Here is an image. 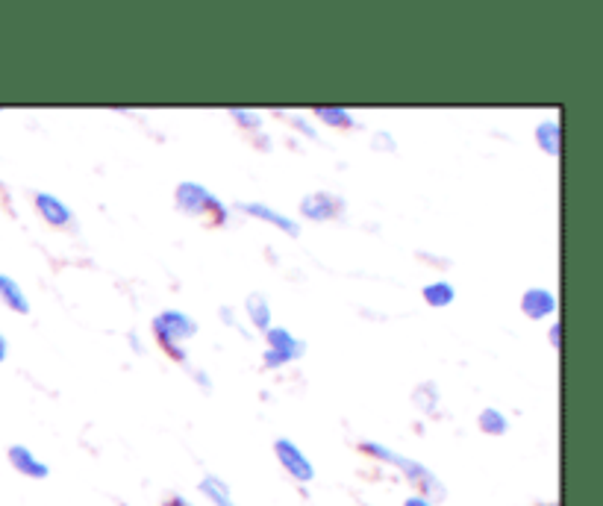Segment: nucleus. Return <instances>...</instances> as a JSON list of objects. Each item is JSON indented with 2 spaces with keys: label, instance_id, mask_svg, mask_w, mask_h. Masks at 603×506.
<instances>
[{
  "label": "nucleus",
  "instance_id": "1",
  "mask_svg": "<svg viewBox=\"0 0 603 506\" xmlns=\"http://www.w3.org/2000/svg\"><path fill=\"white\" fill-rule=\"evenodd\" d=\"M362 451L371 456H377V459H383V462H392V465H398L403 474L424 492V498L430 501V498H445V486L436 480V474L430 471V468H424V465H418V462H412V459H406V456L395 454V451H389V448H383V445H377V442H365L362 445Z\"/></svg>",
  "mask_w": 603,
  "mask_h": 506
},
{
  "label": "nucleus",
  "instance_id": "2",
  "mask_svg": "<svg viewBox=\"0 0 603 506\" xmlns=\"http://www.w3.org/2000/svg\"><path fill=\"white\" fill-rule=\"evenodd\" d=\"M153 333L156 339L162 342V348L174 359H183V348L180 342L192 339L195 336V321L186 315V312H177V309H165L153 318Z\"/></svg>",
  "mask_w": 603,
  "mask_h": 506
},
{
  "label": "nucleus",
  "instance_id": "3",
  "mask_svg": "<svg viewBox=\"0 0 603 506\" xmlns=\"http://www.w3.org/2000/svg\"><path fill=\"white\" fill-rule=\"evenodd\" d=\"M177 206L189 215H218V221H224V215H227L221 201L212 198L201 183H192V180L177 186Z\"/></svg>",
  "mask_w": 603,
  "mask_h": 506
},
{
  "label": "nucleus",
  "instance_id": "4",
  "mask_svg": "<svg viewBox=\"0 0 603 506\" xmlns=\"http://www.w3.org/2000/svg\"><path fill=\"white\" fill-rule=\"evenodd\" d=\"M274 454L280 459V465L295 477V480H301V483H309L312 477H315V468H312V462L303 456V451L295 445V442H289V439H277L274 442Z\"/></svg>",
  "mask_w": 603,
  "mask_h": 506
},
{
  "label": "nucleus",
  "instance_id": "5",
  "mask_svg": "<svg viewBox=\"0 0 603 506\" xmlns=\"http://www.w3.org/2000/svg\"><path fill=\"white\" fill-rule=\"evenodd\" d=\"M9 465H12L18 474L33 477V480H45V477L51 474V468H48L39 456L33 454L30 448H24V445H12V448H9Z\"/></svg>",
  "mask_w": 603,
  "mask_h": 506
},
{
  "label": "nucleus",
  "instance_id": "6",
  "mask_svg": "<svg viewBox=\"0 0 603 506\" xmlns=\"http://www.w3.org/2000/svg\"><path fill=\"white\" fill-rule=\"evenodd\" d=\"M265 339H268V351L280 354L286 362L301 359L303 351H306V345L298 342V339H295L289 330H283V327H268V330H265Z\"/></svg>",
  "mask_w": 603,
  "mask_h": 506
},
{
  "label": "nucleus",
  "instance_id": "7",
  "mask_svg": "<svg viewBox=\"0 0 603 506\" xmlns=\"http://www.w3.org/2000/svg\"><path fill=\"white\" fill-rule=\"evenodd\" d=\"M345 203L339 201V198H333L330 192H312V195H306L301 201V212L306 218H336L339 215V209H342Z\"/></svg>",
  "mask_w": 603,
  "mask_h": 506
},
{
  "label": "nucleus",
  "instance_id": "8",
  "mask_svg": "<svg viewBox=\"0 0 603 506\" xmlns=\"http://www.w3.org/2000/svg\"><path fill=\"white\" fill-rule=\"evenodd\" d=\"M521 309H524L527 318L539 321V318H548L553 309H556V298H553V292H548V289H530L521 298Z\"/></svg>",
  "mask_w": 603,
  "mask_h": 506
},
{
  "label": "nucleus",
  "instance_id": "9",
  "mask_svg": "<svg viewBox=\"0 0 603 506\" xmlns=\"http://www.w3.org/2000/svg\"><path fill=\"white\" fill-rule=\"evenodd\" d=\"M36 209H39V215H42L48 224H53V227H68V224H71V209L59 201V198L48 195V192H39V195H36Z\"/></svg>",
  "mask_w": 603,
  "mask_h": 506
},
{
  "label": "nucleus",
  "instance_id": "10",
  "mask_svg": "<svg viewBox=\"0 0 603 506\" xmlns=\"http://www.w3.org/2000/svg\"><path fill=\"white\" fill-rule=\"evenodd\" d=\"M0 301L9 306V309H15L18 315H27V312H30L27 295L21 292V286H18L9 274H0Z\"/></svg>",
  "mask_w": 603,
  "mask_h": 506
},
{
  "label": "nucleus",
  "instance_id": "11",
  "mask_svg": "<svg viewBox=\"0 0 603 506\" xmlns=\"http://www.w3.org/2000/svg\"><path fill=\"white\" fill-rule=\"evenodd\" d=\"M242 209L248 212V215H256V218H262V221H268V224H277V227H283L286 233H298L301 227L292 221V218H286V215H280L277 209H268V206H262V203H242Z\"/></svg>",
  "mask_w": 603,
  "mask_h": 506
},
{
  "label": "nucleus",
  "instance_id": "12",
  "mask_svg": "<svg viewBox=\"0 0 603 506\" xmlns=\"http://www.w3.org/2000/svg\"><path fill=\"white\" fill-rule=\"evenodd\" d=\"M201 489L203 495L212 501L215 506H239L236 501H233V495H230V489H227V483L224 480H218L215 474H209V477H203L201 480Z\"/></svg>",
  "mask_w": 603,
  "mask_h": 506
},
{
  "label": "nucleus",
  "instance_id": "13",
  "mask_svg": "<svg viewBox=\"0 0 603 506\" xmlns=\"http://www.w3.org/2000/svg\"><path fill=\"white\" fill-rule=\"evenodd\" d=\"M480 430L489 433V436H503V433L509 430V418L503 415L501 409L489 406V409L480 412Z\"/></svg>",
  "mask_w": 603,
  "mask_h": 506
},
{
  "label": "nucleus",
  "instance_id": "14",
  "mask_svg": "<svg viewBox=\"0 0 603 506\" xmlns=\"http://www.w3.org/2000/svg\"><path fill=\"white\" fill-rule=\"evenodd\" d=\"M536 139H539L542 151L556 156V153H559V124H556V121H542V124L536 127Z\"/></svg>",
  "mask_w": 603,
  "mask_h": 506
},
{
  "label": "nucleus",
  "instance_id": "15",
  "mask_svg": "<svg viewBox=\"0 0 603 506\" xmlns=\"http://www.w3.org/2000/svg\"><path fill=\"white\" fill-rule=\"evenodd\" d=\"M453 298H456V292H453L451 283H430V286H424V301L430 306H448L453 304Z\"/></svg>",
  "mask_w": 603,
  "mask_h": 506
},
{
  "label": "nucleus",
  "instance_id": "16",
  "mask_svg": "<svg viewBox=\"0 0 603 506\" xmlns=\"http://www.w3.org/2000/svg\"><path fill=\"white\" fill-rule=\"evenodd\" d=\"M248 315H251V321L259 330H268L271 312H268V301H265L262 295H251V298H248Z\"/></svg>",
  "mask_w": 603,
  "mask_h": 506
},
{
  "label": "nucleus",
  "instance_id": "17",
  "mask_svg": "<svg viewBox=\"0 0 603 506\" xmlns=\"http://www.w3.org/2000/svg\"><path fill=\"white\" fill-rule=\"evenodd\" d=\"M315 115H318V121H324V124H330V127H351L353 124L351 112H345V109H333V106H321Z\"/></svg>",
  "mask_w": 603,
  "mask_h": 506
},
{
  "label": "nucleus",
  "instance_id": "18",
  "mask_svg": "<svg viewBox=\"0 0 603 506\" xmlns=\"http://www.w3.org/2000/svg\"><path fill=\"white\" fill-rule=\"evenodd\" d=\"M233 118H239V121H242V124H245V127H248V124H251V127H256V124H259V118H256V115H248V112H242V109H233Z\"/></svg>",
  "mask_w": 603,
  "mask_h": 506
},
{
  "label": "nucleus",
  "instance_id": "19",
  "mask_svg": "<svg viewBox=\"0 0 603 506\" xmlns=\"http://www.w3.org/2000/svg\"><path fill=\"white\" fill-rule=\"evenodd\" d=\"M374 142H383V145H377V148H383V151H395V139H389L386 133H377Z\"/></svg>",
  "mask_w": 603,
  "mask_h": 506
},
{
  "label": "nucleus",
  "instance_id": "20",
  "mask_svg": "<svg viewBox=\"0 0 603 506\" xmlns=\"http://www.w3.org/2000/svg\"><path fill=\"white\" fill-rule=\"evenodd\" d=\"M403 506H433L424 495H415V498H406V504Z\"/></svg>",
  "mask_w": 603,
  "mask_h": 506
},
{
  "label": "nucleus",
  "instance_id": "21",
  "mask_svg": "<svg viewBox=\"0 0 603 506\" xmlns=\"http://www.w3.org/2000/svg\"><path fill=\"white\" fill-rule=\"evenodd\" d=\"M295 127H301L306 136H315V130H312V127H309V124H306L303 118H295Z\"/></svg>",
  "mask_w": 603,
  "mask_h": 506
},
{
  "label": "nucleus",
  "instance_id": "22",
  "mask_svg": "<svg viewBox=\"0 0 603 506\" xmlns=\"http://www.w3.org/2000/svg\"><path fill=\"white\" fill-rule=\"evenodd\" d=\"M551 342L556 345V348H559V324H556V327H551Z\"/></svg>",
  "mask_w": 603,
  "mask_h": 506
},
{
  "label": "nucleus",
  "instance_id": "23",
  "mask_svg": "<svg viewBox=\"0 0 603 506\" xmlns=\"http://www.w3.org/2000/svg\"><path fill=\"white\" fill-rule=\"evenodd\" d=\"M165 506H192V504H189V501H183V498H171V501H168Z\"/></svg>",
  "mask_w": 603,
  "mask_h": 506
},
{
  "label": "nucleus",
  "instance_id": "24",
  "mask_svg": "<svg viewBox=\"0 0 603 506\" xmlns=\"http://www.w3.org/2000/svg\"><path fill=\"white\" fill-rule=\"evenodd\" d=\"M3 359H6V339L0 336V362H3Z\"/></svg>",
  "mask_w": 603,
  "mask_h": 506
}]
</instances>
